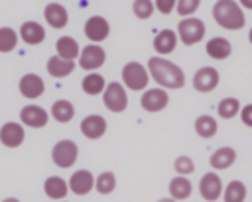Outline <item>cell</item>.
<instances>
[{
  "mask_svg": "<svg viewBox=\"0 0 252 202\" xmlns=\"http://www.w3.org/2000/svg\"><path fill=\"white\" fill-rule=\"evenodd\" d=\"M148 71L152 78L163 88H181L185 84V73L181 67L163 57H152L148 61Z\"/></svg>",
  "mask_w": 252,
  "mask_h": 202,
  "instance_id": "obj_1",
  "label": "cell"
},
{
  "mask_svg": "<svg viewBox=\"0 0 252 202\" xmlns=\"http://www.w3.org/2000/svg\"><path fill=\"white\" fill-rule=\"evenodd\" d=\"M213 18L220 27L230 31H238L246 24L244 8L236 0H217L213 6Z\"/></svg>",
  "mask_w": 252,
  "mask_h": 202,
  "instance_id": "obj_2",
  "label": "cell"
},
{
  "mask_svg": "<svg viewBox=\"0 0 252 202\" xmlns=\"http://www.w3.org/2000/svg\"><path fill=\"white\" fill-rule=\"evenodd\" d=\"M177 35L183 45H195L205 37V22L187 16L177 24Z\"/></svg>",
  "mask_w": 252,
  "mask_h": 202,
  "instance_id": "obj_3",
  "label": "cell"
},
{
  "mask_svg": "<svg viewBox=\"0 0 252 202\" xmlns=\"http://www.w3.org/2000/svg\"><path fill=\"white\" fill-rule=\"evenodd\" d=\"M122 80H124V84L130 90H144L148 86V82H150V75H148V71L140 63L132 61V63L124 65V69H122Z\"/></svg>",
  "mask_w": 252,
  "mask_h": 202,
  "instance_id": "obj_4",
  "label": "cell"
},
{
  "mask_svg": "<svg viewBox=\"0 0 252 202\" xmlns=\"http://www.w3.org/2000/svg\"><path fill=\"white\" fill-rule=\"evenodd\" d=\"M102 100H104V106L110 112H124L126 106H128V96H126V90L122 88L120 82H110L104 88Z\"/></svg>",
  "mask_w": 252,
  "mask_h": 202,
  "instance_id": "obj_5",
  "label": "cell"
},
{
  "mask_svg": "<svg viewBox=\"0 0 252 202\" xmlns=\"http://www.w3.org/2000/svg\"><path fill=\"white\" fill-rule=\"evenodd\" d=\"M77 153H79L77 143H73L71 139H63V141L55 143V147L51 151V157H53L57 167L67 169V167H71L77 161Z\"/></svg>",
  "mask_w": 252,
  "mask_h": 202,
  "instance_id": "obj_6",
  "label": "cell"
},
{
  "mask_svg": "<svg viewBox=\"0 0 252 202\" xmlns=\"http://www.w3.org/2000/svg\"><path fill=\"white\" fill-rule=\"evenodd\" d=\"M199 192H201L203 200H209V202L219 200L222 196V192H224L220 177L217 173H205L201 177V180H199Z\"/></svg>",
  "mask_w": 252,
  "mask_h": 202,
  "instance_id": "obj_7",
  "label": "cell"
},
{
  "mask_svg": "<svg viewBox=\"0 0 252 202\" xmlns=\"http://www.w3.org/2000/svg\"><path fill=\"white\" fill-rule=\"evenodd\" d=\"M220 75L215 67H201L195 75H193V86L197 92H211L219 86Z\"/></svg>",
  "mask_w": 252,
  "mask_h": 202,
  "instance_id": "obj_8",
  "label": "cell"
},
{
  "mask_svg": "<svg viewBox=\"0 0 252 202\" xmlns=\"http://www.w3.org/2000/svg\"><path fill=\"white\" fill-rule=\"evenodd\" d=\"M104 59H106V53L102 47H98L94 41L87 47H83L81 51V57H79V65L85 69V71H94L98 67L104 65Z\"/></svg>",
  "mask_w": 252,
  "mask_h": 202,
  "instance_id": "obj_9",
  "label": "cell"
},
{
  "mask_svg": "<svg viewBox=\"0 0 252 202\" xmlns=\"http://www.w3.org/2000/svg\"><path fill=\"white\" fill-rule=\"evenodd\" d=\"M169 102V96L165 92V88H150L144 92V96L140 98V104L146 112H161Z\"/></svg>",
  "mask_w": 252,
  "mask_h": 202,
  "instance_id": "obj_10",
  "label": "cell"
},
{
  "mask_svg": "<svg viewBox=\"0 0 252 202\" xmlns=\"http://www.w3.org/2000/svg\"><path fill=\"white\" fill-rule=\"evenodd\" d=\"M108 33H110V25H108V22L102 16H93V18L87 20V24H85V35L91 41H94V43L96 41H102V39L108 37Z\"/></svg>",
  "mask_w": 252,
  "mask_h": 202,
  "instance_id": "obj_11",
  "label": "cell"
},
{
  "mask_svg": "<svg viewBox=\"0 0 252 202\" xmlns=\"http://www.w3.org/2000/svg\"><path fill=\"white\" fill-rule=\"evenodd\" d=\"M20 120H22V124H26L30 127H43L47 124V112L41 106L30 104V106H24L22 108Z\"/></svg>",
  "mask_w": 252,
  "mask_h": 202,
  "instance_id": "obj_12",
  "label": "cell"
},
{
  "mask_svg": "<svg viewBox=\"0 0 252 202\" xmlns=\"http://www.w3.org/2000/svg\"><path fill=\"white\" fill-rule=\"evenodd\" d=\"M81 131L85 137L89 139H98L104 135L106 131V120L98 114H93V116H87L83 122H81Z\"/></svg>",
  "mask_w": 252,
  "mask_h": 202,
  "instance_id": "obj_13",
  "label": "cell"
},
{
  "mask_svg": "<svg viewBox=\"0 0 252 202\" xmlns=\"http://www.w3.org/2000/svg\"><path fill=\"white\" fill-rule=\"evenodd\" d=\"M0 141L6 147H18L24 141V127L16 122H6L0 129Z\"/></svg>",
  "mask_w": 252,
  "mask_h": 202,
  "instance_id": "obj_14",
  "label": "cell"
},
{
  "mask_svg": "<svg viewBox=\"0 0 252 202\" xmlns=\"http://www.w3.org/2000/svg\"><path fill=\"white\" fill-rule=\"evenodd\" d=\"M177 31L173 29H161L156 37H154V49L159 55H169L175 47H177Z\"/></svg>",
  "mask_w": 252,
  "mask_h": 202,
  "instance_id": "obj_15",
  "label": "cell"
},
{
  "mask_svg": "<svg viewBox=\"0 0 252 202\" xmlns=\"http://www.w3.org/2000/svg\"><path fill=\"white\" fill-rule=\"evenodd\" d=\"M205 49H207V55L211 59H215V61H222V59H226L232 53V45H230V41L226 37H213V39H209Z\"/></svg>",
  "mask_w": 252,
  "mask_h": 202,
  "instance_id": "obj_16",
  "label": "cell"
},
{
  "mask_svg": "<svg viewBox=\"0 0 252 202\" xmlns=\"http://www.w3.org/2000/svg\"><path fill=\"white\" fill-rule=\"evenodd\" d=\"M43 90H45V84H43V80L37 75L28 73V75L22 76V80H20V92L26 98H37V96L43 94Z\"/></svg>",
  "mask_w": 252,
  "mask_h": 202,
  "instance_id": "obj_17",
  "label": "cell"
},
{
  "mask_svg": "<svg viewBox=\"0 0 252 202\" xmlns=\"http://www.w3.org/2000/svg\"><path fill=\"white\" fill-rule=\"evenodd\" d=\"M93 184H94V177H93L87 169H81V171L73 173V175H71V180H69V188H71L75 194H79V196L87 194V192L93 188Z\"/></svg>",
  "mask_w": 252,
  "mask_h": 202,
  "instance_id": "obj_18",
  "label": "cell"
},
{
  "mask_svg": "<svg viewBox=\"0 0 252 202\" xmlns=\"http://www.w3.org/2000/svg\"><path fill=\"white\" fill-rule=\"evenodd\" d=\"M43 16H45L47 24H49L51 27H55V29L65 27V25H67V20H69V18H67V10H65L61 4H57V2L47 4L45 10H43Z\"/></svg>",
  "mask_w": 252,
  "mask_h": 202,
  "instance_id": "obj_19",
  "label": "cell"
},
{
  "mask_svg": "<svg viewBox=\"0 0 252 202\" xmlns=\"http://www.w3.org/2000/svg\"><path fill=\"white\" fill-rule=\"evenodd\" d=\"M20 35L28 45H37L45 39V29L37 22H24L20 27Z\"/></svg>",
  "mask_w": 252,
  "mask_h": 202,
  "instance_id": "obj_20",
  "label": "cell"
},
{
  "mask_svg": "<svg viewBox=\"0 0 252 202\" xmlns=\"http://www.w3.org/2000/svg\"><path fill=\"white\" fill-rule=\"evenodd\" d=\"M234 161H236V151H234L232 147H219V149L211 155V159H209V163H211V167H213L215 171L228 169L230 165H234Z\"/></svg>",
  "mask_w": 252,
  "mask_h": 202,
  "instance_id": "obj_21",
  "label": "cell"
},
{
  "mask_svg": "<svg viewBox=\"0 0 252 202\" xmlns=\"http://www.w3.org/2000/svg\"><path fill=\"white\" fill-rule=\"evenodd\" d=\"M191 192H193V184H191V180L185 175H177V177H173L169 180V194H171V198L185 200V198L191 196Z\"/></svg>",
  "mask_w": 252,
  "mask_h": 202,
  "instance_id": "obj_22",
  "label": "cell"
},
{
  "mask_svg": "<svg viewBox=\"0 0 252 202\" xmlns=\"http://www.w3.org/2000/svg\"><path fill=\"white\" fill-rule=\"evenodd\" d=\"M75 69V63L71 59H63L61 55H55L47 61V73L55 78H63L67 75H71Z\"/></svg>",
  "mask_w": 252,
  "mask_h": 202,
  "instance_id": "obj_23",
  "label": "cell"
},
{
  "mask_svg": "<svg viewBox=\"0 0 252 202\" xmlns=\"http://www.w3.org/2000/svg\"><path fill=\"white\" fill-rule=\"evenodd\" d=\"M217 129H219V124H217V120H215L213 116H209V114H203V116H199V118L195 120V131H197V135L203 137V139H211V137L217 133Z\"/></svg>",
  "mask_w": 252,
  "mask_h": 202,
  "instance_id": "obj_24",
  "label": "cell"
},
{
  "mask_svg": "<svg viewBox=\"0 0 252 202\" xmlns=\"http://www.w3.org/2000/svg\"><path fill=\"white\" fill-rule=\"evenodd\" d=\"M43 190L49 198L53 200H59V198H65L67 196V182L61 178V177H49L43 184Z\"/></svg>",
  "mask_w": 252,
  "mask_h": 202,
  "instance_id": "obj_25",
  "label": "cell"
},
{
  "mask_svg": "<svg viewBox=\"0 0 252 202\" xmlns=\"http://www.w3.org/2000/svg\"><path fill=\"white\" fill-rule=\"evenodd\" d=\"M240 110H242L240 100H238V98H234V96H226V98H222V100L219 102V106H217L219 116H220V118H224V120L234 118L236 114H240Z\"/></svg>",
  "mask_w": 252,
  "mask_h": 202,
  "instance_id": "obj_26",
  "label": "cell"
},
{
  "mask_svg": "<svg viewBox=\"0 0 252 202\" xmlns=\"http://www.w3.org/2000/svg\"><path fill=\"white\" fill-rule=\"evenodd\" d=\"M51 116H53L57 122L67 124V122L73 120V116H75V108H73V104H71L69 100H57V102L51 106Z\"/></svg>",
  "mask_w": 252,
  "mask_h": 202,
  "instance_id": "obj_27",
  "label": "cell"
},
{
  "mask_svg": "<svg viewBox=\"0 0 252 202\" xmlns=\"http://www.w3.org/2000/svg\"><path fill=\"white\" fill-rule=\"evenodd\" d=\"M222 198H224V202H244V198H246V186H244V182L242 180H230L224 186Z\"/></svg>",
  "mask_w": 252,
  "mask_h": 202,
  "instance_id": "obj_28",
  "label": "cell"
},
{
  "mask_svg": "<svg viewBox=\"0 0 252 202\" xmlns=\"http://www.w3.org/2000/svg\"><path fill=\"white\" fill-rule=\"evenodd\" d=\"M55 49H57V55H61L63 59H75L79 57V45L73 37H59L57 43H55Z\"/></svg>",
  "mask_w": 252,
  "mask_h": 202,
  "instance_id": "obj_29",
  "label": "cell"
},
{
  "mask_svg": "<svg viewBox=\"0 0 252 202\" xmlns=\"http://www.w3.org/2000/svg\"><path fill=\"white\" fill-rule=\"evenodd\" d=\"M83 90L91 96L98 94L104 90V78L98 75V73H89L85 78H83Z\"/></svg>",
  "mask_w": 252,
  "mask_h": 202,
  "instance_id": "obj_30",
  "label": "cell"
},
{
  "mask_svg": "<svg viewBox=\"0 0 252 202\" xmlns=\"http://www.w3.org/2000/svg\"><path fill=\"white\" fill-rule=\"evenodd\" d=\"M18 45V35L12 27H0V53H8L16 49Z\"/></svg>",
  "mask_w": 252,
  "mask_h": 202,
  "instance_id": "obj_31",
  "label": "cell"
},
{
  "mask_svg": "<svg viewBox=\"0 0 252 202\" xmlns=\"http://www.w3.org/2000/svg\"><path fill=\"white\" fill-rule=\"evenodd\" d=\"M94 184H96V190L100 194H110L114 190V186H116V178H114L112 173H102V175L96 177Z\"/></svg>",
  "mask_w": 252,
  "mask_h": 202,
  "instance_id": "obj_32",
  "label": "cell"
},
{
  "mask_svg": "<svg viewBox=\"0 0 252 202\" xmlns=\"http://www.w3.org/2000/svg\"><path fill=\"white\" fill-rule=\"evenodd\" d=\"M154 8H156V2L152 0H134V16L140 18V20H148L152 14H154Z\"/></svg>",
  "mask_w": 252,
  "mask_h": 202,
  "instance_id": "obj_33",
  "label": "cell"
},
{
  "mask_svg": "<svg viewBox=\"0 0 252 202\" xmlns=\"http://www.w3.org/2000/svg\"><path fill=\"white\" fill-rule=\"evenodd\" d=\"M173 169H175V173H177V175H191V173L195 171V163H193V159H191V157L181 155V157H177V159H175Z\"/></svg>",
  "mask_w": 252,
  "mask_h": 202,
  "instance_id": "obj_34",
  "label": "cell"
},
{
  "mask_svg": "<svg viewBox=\"0 0 252 202\" xmlns=\"http://www.w3.org/2000/svg\"><path fill=\"white\" fill-rule=\"evenodd\" d=\"M201 6V0H177V14L187 18V16H193L197 12V8Z\"/></svg>",
  "mask_w": 252,
  "mask_h": 202,
  "instance_id": "obj_35",
  "label": "cell"
},
{
  "mask_svg": "<svg viewBox=\"0 0 252 202\" xmlns=\"http://www.w3.org/2000/svg\"><path fill=\"white\" fill-rule=\"evenodd\" d=\"M154 2H156L158 12H159V14H163V16L171 14V12L177 8V0H154Z\"/></svg>",
  "mask_w": 252,
  "mask_h": 202,
  "instance_id": "obj_36",
  "label": "cell"
},
{
  "mask_svg": "<svg viewBox=\"0 0 252 202\" xmlns=\"http://www.w3.org/2000/svg\"><path fill=\"white\" fill-rule=\"evenodd\" d=\"M240 120L246 127H252V104H246L242 110H240Z\"/></svg>",
  "mask_w": 252,
  "mask_h": 202,
  "instance_id": "obj_37",
  "label": "cell"
},
{
  "mask_svg": "<svg viewBox=\"0 0 252 202\" xmlns=\"http://www.w3.org/2000/svg\"><path fill=\"white\" fill-rule=\"evenodd\" d=\"M244 10H252V0H238Z\"/></svg>",
  "mask_w": 252,
  "mask_h": 202,
  "instance_id": "obj_38",
  "label": "cell"
},
{
  "mask_svg": "<svg viewBox=\"0 0 252 202\" xmlns=\"http://www.w3.org/2000/svg\"><path fill=\"white\" fill-rule=\"evenodd\" d=\"M248 41H250V45H252V27H250V31H248Z\"/></svg>",
  "mask_w": 252,
  "mask_h": 202,
  "instance_id": "obj_39",
  "label": "cell"
}]
</instances>
